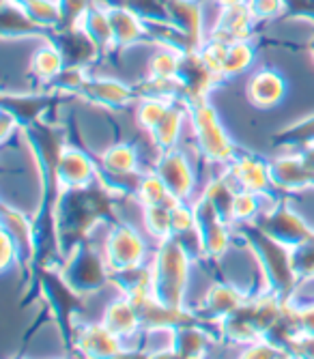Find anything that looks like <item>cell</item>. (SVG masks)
<instances>
[{
  "mask_svg": "<svg viewBox=\"0 0 314 359\" xmlns=\"http://www.w3.org/2000/svg\"><path fill=\"white\" fill-rule=\"evenodd\" d=\"M192 263L194 254L181 237H170L157 243L151 256L153 297L168 308H185Z\"/></svg>",
  "mask_w": 314,
  "mask_h": 359,
  "instance_id": "6da1fadb",
  "label": "cell"
},
{
  "mask_svg": "<svg viewBox=\"0 0 314 359\" xmlns=\"http://www.w3.org/2000/svg\"><path fill=\"white\" fill-rule=\"evenodd\" d=\"M187 106H190V121H192L194 138H196L200 155L209 161V164L226 170V166L237 159L239 147L233 142L222 121H219L215 108L207 100L196 102V104H187Z\"/></svg>",
  "mask_w": 314,
  "mask_h": 359,
  "instance_id": "7a4b0ae2",
  "label": "cell"
},
{
  "mask_svg": "<svg viewBox=\"0 0 314 359\" xmlns=\"http://www.w3.org/2000/svg\"><path fill=\"white\" fill-rule=\"evenodd\" d=\"M60 280L74 295H93L106 286L110 280V269L104 260V254L88 239L76 243L69 252L65 265L60 269Z\"/></svg>",
  "mask_w": 314,
  "mask_h": 359,
  "instance_id": "3957f363",
  "label": "cell"
},
{
  "mask_svg": "<svg viewBox=\"0 0 314 359\" xmlns=\"http://www.w3.org/2000/svg\"><path fill=\"white\" fill-rule=\"evenodd\" d=\"M104 260L112 273L134 269L149 263V239L128 222H110L104 233V243L100 245Z\"/></svg>",
  "mask_w": 314,
  "mask_h": 359,
  "instance_id": "277c9868",
  "label": "cell"
},
{
  "mask_svg": "<svg viewBox=\"0 0 314 359\" xmlns=\"http://www.w3.org/2000/svg\"><path fill=\"white\" fill-rule=\"evenodd\" d=\"M259 228L289 250L314 237V228L291 205H275L267 209L259 217Z\"/></svg>",
  "mask_w": 314,
  "mask_h": 359,
  "instance_id": "5b68a950",
  "label": "cell"
},
{
  "mask_svg": "<svg viewBox=\"0 0 314 359\" xmlns=\"http://www.w3.org/2000/svg\"><path fill=\"white\" fill-rule=\"evenodd\" d=\"M54 181H56L58 194H65L71 189H84V187H90L93 183H100V168L84 151L65 144L60 149V155L56 161Z\"/></svg>",
  "mask_w": 314,
  "mask_h": 359,
  "instance_id": "8992f818",
  "label": "cell"
},
{
  "mask_svg": "<svg viewBox=\"0 0 314 359\" xmlns=\"http://www.w3.org/2000/svg\"><path fill=\"white\" fill-rule=\"evenodd\" d=\"M155 172L162 177L170 194L179 201L190 203L192 201V191L196 187V175L192 170L190 157H187L179 147L168 149L160 155L155 164Z\"/></svg>",
  "mask_w": 314,
  "mask_h": 359,
  "instance_id": "52a82bcc",
  "label": "cell"
},
{
  "mask_svg": "<svg viewBox=\"0 0 314 359\" xmlns=\"http://www.w3.org/2000/svg\"><path fill=\"white\" fill-rule=\"evenodd\" d=\"M269 175L273 189L287 194L314 191V172L306 166L299 151H287L275 159H269Z\"/></svg>",
  "mask_w": 314,
  "mask_h": 359,
  "instance_id": "ba28073f",
  "label": "cell"
},
{
  "mask_svg": "<svg viewBox=\"0 0 314 359\" xmlns=\"http://www.w3.org/2000/svg\"><path fill=\"white\" fill-rule=\"evenodd\" d=\"M247 299L250 295L241 286L233 282H213L196 308V316L200 318V323L209 320L217 325L219 320H224L226 316L237 312Z\"/></svg>",
  "mask_w": 314,
  "mask_h": 359,
  "instance_id": "9c48e42d",
  "label": "cell"
},
{
  "mask_svg": "<svg viewBox=\"0 0 314 359\" xmlns=\"http://www.w3.org/2000/svg\"><path fill=\"white\" fill-rule=\"evenodd\" d=\"M224 177L235 189H245L254 194H271L273 183L269 175V161L257 155H237L233 164L226 166Z\"/></svg>",
  "mask_w": 314,
  "mask_h": 359,
  "instance_id": "30bf717a",
  "label": "cell"
},
{
  "mask_svg": "<svg viewBox=\"0 0 314 359\" xmlns=\"http://www.w3.org/2000/svg\"><path fill=\"white\" fill-rule=\"evenodd\" d=\"M102 323L108 330H112L116 336H121L125 340V346L132 348L138 346V342H134L136 338L142 336L144 327H142V318L138 314V308L132 304L130 297H125L118 292V297H114L102 316Z\"/></svg>",
  "mask_w": 314,
  "mask_h": 359,
  "instance_id": "8fae6325",
  "label": "cell"
},
{
  "mask_svg": "<svg viewBox=\"0 0 314 359\" xmlns=\"http://www.w3.org/2000/svg\"><path fill=\"white\" fill-rule=\"evenodd\" d=\"M289 95V82L275 69H259L245 84V97L254 108L269 110L285 102Z\"/></svg>",
  "mask_w": 314,
  "mask_h": 359,
  "instance_id": "7c38bea8",
  "label": "cell"
},
{
  "mask_svg": "<svg viewBox=\"0 0 314 359\" xmlns=\"http://www.w3.org/2000/svg\"><path fill=\"white\" fill-rule=\"evenodd\" d=\"M80 97L93 106H102L108 110H121L125 106H130L132 102H136L138 93H136V88H132L130 84H125L121 80L90 76L88 82L84 84Z\"/></svg>",
  "mask_w": 314,
  "mask_h": 359,
  "instance_id": "4fadbf2b",
  "label": "cell"
},
{
  "mask_svg": "<svg viewBox=\"0 0 314 359\" xmlns=\"http://www.w3.org/2000/svg\"><path fill=\"white\" fill-rule=\"evenodd\" d=\"M76 346L86 357H116L125 353V340L100 323H84L76 332Z\"/></svg>",
  "mask_w": 314,
  "mask_h": 359,
  "instance_id": "5bb4252c",
  "label": "cell"
},
{
  "mask_svg": "<svg viewBox=\"0 0 314 359\" xmlns=\"http://www.w3.org/2000/svg\"><path fill=\"white\" fill-rule=\"evenodd\" d=\"M106 13L110 18L116 48H130L149 37V26L146 22L132 9V7H116L106 5Z\"/></svg>",
  "mask_w": 314,
  "mask_h": 359,
  "instance_id": "9a60e30c",
  "label": "cell"
},
{
  "mask_svg": "<svg viewBox=\"0 0 314 359\" xmlns=\"http://www.w3.org/2000/svg\"><path fill=\"white\" fill-rule=\"evenodd\" d=\"M187 121H190V106L183 100H177L166 112V116L160 121V125L149 132L151 144L155 149H160L162 153L168 149H175L179 144V138L183 134V127Z\"/></svg>",
  "mask_w": 314,
  "mask_h": 359,
  "instance_id": "2e32d148",
  "label": "cell"
},
{
  "mask_svg": "<svg viewBox=\"0 0 314 359\" xmlns=\"http://www.w3.org/2000/svg\"><path fill=\"white\" fill-rule=\"evenodd\" d=\"M102 168L118 175H142L140 151L134 142H114L100 155Z\"/></svg>",
  "mask_w": 314,
  "mask_h": 359,
  "instance_id": "e0dca14e",
  "label": "cell"
},
{
  "mask_svg": "<svg viewBox=\"0 0 314 359\" xmlns=\"http://www.w3.org/2000/svg\"><path fill=\"white\" fill-rule=\"evenodd\" d=\"M65 67H67V56H65V52H62V48L52 43V41H43L33 52L28 72H30V76H35L41 84H48Z\"/></svg>",
  "mask_w": 314,
  "mask_h": 359,
  "instance_id": "ac0fdd59",
  "label": "cell"
},
{
  "mask_svg": "<svg viewBox=\"0 0 314 359\" xmlns=\"http://www.w3.org/2000/svg\"><path fill=\"white\" fill-rule=\"evenodd\" d=\"M211 344V334L203 327L200 320L183 323L175 330V355L179 357H203Z\"/></svg>",
  "mask_w": 314,
  "mask_h": 359,
  "instance_id": "d6986e66",
  "label": "cell"
},
{
  "mask_svg": "<svg viewBox=\"0 0 314 359\" xmlns=\"http://www.w3.org/2000/svg\"><path fill=\"white\" fill-rule=\"evenodd\" d=\"M134 198L140 207H153V205H166L172 207L179 203V198L170 194V189L166 187V183L162 181V177L157 175L155 170L151 172H142Z\"/></svg>",
  "mask_w": 314,
  "mask_h": 359,
  "instance_id": "ffe728a7",
  "label": "cell"
},
{
  "mask_svg": "<svg viewBox=\"0 0 314 359\" xmlns=\"http://www.w3.org/2000/svg\"><path fill=\"white\" fill-rule=\"evenodd\" d=\"M185 54L160 46L157 50H153V54L146 60V78L151 80H177L179 69H181V60Z\"/></svg>",
  "mask_w": 314,
  "mask_h": 359,
  "instance_id": "44dd1931",
  "label": "cell"
},
{
  "mask_svg": "<svg viewBox=\"0 0 314 359\" xmlns=\"http://www.w3.org/2000/svg\"><path fill=\"white\" fill-rule=\"evenodd\" d=\"M177 100L172 97H160V95H146L140 97V102L136 104V123L140 129L149 134L151 129H155L160 125V121L166 116V112L170 110V106Z\"/></svg>",
  "mask_w": 314,
  "mask_h": 359,
  "instance_id": "7402d4cb",
  "label": "cell"
},
{
  "mask_svg": "<svg viewBox=\"0 0 314 359\" xmlns=\"http://www.w3.org/2000/svg\"><path fill=\"white\" fill-rule=\"evenodd\" d=\"M142 224H144V233L155 243H162V241L175 237L172 222H170V207H166V205L142 207Z\"/></svg>",
  "mask_w": 314,
  "mask_h": 359,
  "instance_id": "603a6c76",
  "label": "cell"
},
{
  "mask_svg": "<svg viewBox=\"0 0 314 359\" xmlns=\"http://www.w3.org/2000/svg\"><path fill=\"white\" fill-rule=\"evenodd\" d=\"M88 65H74L67 62V67L62 69L54 80H50L46 86L50 93H62V95H80L84 84L88 82Z\"/></svg>",
  "mask_w": 314,
  "mask_h": 359,
  "instance_id": "cb8c5ba5",
  "label": "cell"
},
{
  "mask_svg": "<svg viewBox=\"0 0 314 359\" xmlns=\"http://www.w3.org/2000/svg\"><path fill=\"white\" fill-rule=\"evenodd\" d=\"M254 58H257V52H254L252 39H250V41H233V43H228L224 69H222L224 80L233 78V76H239V74H245L254 65Z\"/></svg>",
  "mask_w": 314,
  "mask_h": 359,
  "instance_id": "d4e9b609",
  "label": "cell"
},
{
  "mask_svg": "<svg viewBox=\"0 0 314 359\" xmlns=\"http://www.w3.org/2000/svg\"><path fill=\"white\" fill-rule=\"evenodd\" d=\"M278 138H280V144L285 147V151H303L312 147L314 144V114L295 125H289L287 129H282Z\"/></svg>",
  "mask_w": 314,
  "mask_h": 359,
  "instance_id": "484cf974",
  "label": "cell"
},
{
  "mask_svg": "<svg viewBox=\"0 0 314 359\" xmlns=\"http://www.w3.org/2000/svg\"><path fill=\"white\" fill-rule=\"evenodd\" d=\"M289 258H291V269L297 282L314 280V237L291 248Z\"/></svg>",
  "mask_w": 314,
  "mask_h": 359,
  "instance_id": "4316f807",
  "label": "cell"
},
{
  "mask_svg": "<svg viewBox=\"0 0 314 359\" xmlns=\"http://www.w3.org/2000/svg\"><path fill=\"white\" fill-rule=\"evenodd\" d=\"M245 7L257 22H269L285 13L287 3L285 0H245Z\"/></svg>",
  "mask_w": 314,
  "mask_h": 359,
  "instance_id": "83f0119b",
  "label": "cell"
},
{
  "mask_svg": "<svg viewBox=\"0 0 314 359\" xmlns=\"http://www.w3.org/2000/svg\"><path fill=\"white\" fill-rule=\"evenodd\" d=\"M239 355L241 357H289V351L282 344L273 342L271 338L263 336V338H259L254 342L245 344L239 351Z\"/></svg>",
  "mask_w": 314,
  "mask_h": 359,
  "instance_id": "f1b7e54d",
  "label": "cell"
},
{
  "mask_svg": "<svg viewBox=\"0 0 314 359\" xmlns=\"http://www.w3.org/2000/svg\"><path fill=\"white\" fill-rule=\"evenodd\" d=\"M20 258H22V250L18 239L7 228H3V258H0V267H3V271H9L13 265H18Z\"/></svg>",
  "mask_w": 314,
  "mask_h": 359,
  "instance_id": "f546056e",
  "label": "cell"
},
{
  "mask_svg": "<svg viewBox=\"0 0 314 359\" xmlns=\"http://www.w3.org/2000/svg\"><path fill=\"white\" fill-rule=\"evenodd\" d=\"M215 5H219L222 9H231V7H239L245 5V0H215Z\"/></svg>",
  "mask_w": 314,
  "mask_h": 359,
  "instance_id": "4dcf8cb0",
  "label": "cell"
},
{
  "mask_svg": "<svg viewBox=\"0 0 314 359\" xmlns=\"http://www.w3.org/2000/svg\"><path fill=\"white\" fill-rule=\"evenodd\" d=\"M310 54H312V60H314V39H312V43H310Z\"/></svg>",
  "mask_w": 314,
  "mask_h": 359,
  "instance_id": "1f68e13d",
  "label": "cell"
}]
</instances>
